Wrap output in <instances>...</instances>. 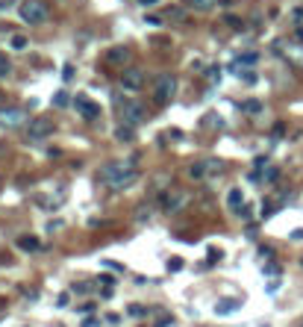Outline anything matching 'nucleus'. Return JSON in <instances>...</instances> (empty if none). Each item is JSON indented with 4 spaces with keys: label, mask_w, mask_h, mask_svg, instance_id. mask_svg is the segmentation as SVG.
<instances>
[{
    "label": "nucleus",
    "mask_w": 303,
    "mask_h": 327,
    "mask_svg": "<svg viewBox=\"0 0 303 327\" xmlns=\"http://www.w3.org/2000/svg\"><path fill=\"white\" fill-rule=\"evenodd\" d=\"M224 159H197L189 165V177L194 183H203V180H215L218 174H224Z\"/></svg>",
    "instance_id": "2"
},
{
    "label": "nucleus",
    "mask_w": 303,
    "mask_h": 327,
    "mask_svg": "<svg viewBox=\"0 0 303 327\" xmlns=\"http://www.w3.org/2000/svg\"><path fill=\"white\" fill-rule=\"evenodd\" d=\"M12 47H15V50H24V47H27V38H24V35H12Z\"/></svg>",
    "instance_id": "22"
},
{
    "label": "nucleus",
    "mask_w": 303,
    "mask_h": 327,
    "mask_svg": "<svg viewBox=\"0 0 303 327\" xmlns=\"http://www.w3.org/2000/svg\"><path fill=\"white\" fill-rule=\"evenodd\" d=\"M53 103H56V106H68V91H56V94H53Z\"/></svg>",
    "instance_id": "21"
},
{
    "label": "nucleus",
    "mask_w": 303,
    "mask_h": 327,
    "mask_svg": "<svg viewBox=\"0 0 303 327\" xmlns=\"http://www.w3.org/2000/svg\"><path fill=\"white\" fill-rule=\"evenodd\" d=\"M97 177H100L103 186L121 192V189H127V186L136 180V165H133V162H106V165L97 171Z\"/></svg>",
    "instance_id": "1"
},
{
    "label": "nucleus",
    "mask_w": 303,
    "mask_h": 327,
    "mask_svg": "<svg viewBox=\"0 0 303 327\" xmlns=\"http://www.w3.org/2000/svg\"><path fill=\"white\" fill-rule=\"evenodd\" d=\"M62 77H65V80H71V77H74V68H71V65H65V71H62Z\"/></svg>",
    "instance_id": "27"
},
{
    "label": "nucleus",
    "mask_w": 303,
    "mask_h": 327,
    "mask_svg": "<svg viewBox=\"0 0 303 327\" xmlns=\"http://www.w3.org/2000/svg\"><path fill=\"white\" fill-rule=\"evenodd\" d=\"M0 121H3V124H21V121H24V112H21V109H0Z\"/></svg>",
    "instance_id": "12"
},
{
    "label": "nucleus",
    "mask_w": 303,
    "mask_h": 327,
    "mask_svg": "<svg viewBox=\"0 0 303 327\" xmlns=\"http://www.w3.org/2000/svg\"><path fill=\"white\" fill-rule=\"evenodd\" d=\"M227 207H230L233 212H242V209H245V192H242L239 186H233V189L227 192Z\"/></svg>",
    "instance_id": "10"
},
{
    "label": "nucleus",
    "mask_w": 303,
    "mask_h": 327,
    "mask_svg": "<svg viewBox=\"0 0 303 327\" xmlns=\"http://www.w3.org/2000/svg\"><path fill=\"white\" fill-rule=\"evenodd\" d=\"M83 327H97V319H85V322H83Z\"/></svg>",
    "instance_id": "29"
},
{
    "label": "nucleus",
    "mask_w": 303,
    "mask_h": 327,
    "mask_svg": "<svg viewBox=\"0 0 303 327\" xmlns=\"http://www.w3.org/2000/svg\"><path fill=\"white\" fill-rule=\"evenodd\" d=\"M268 165V156H256V168H265Z\"/></svg>",
    "instance_id": "28"
},
{
    "label": "nucleus",
    "mask_w": 303,
    "mask_h": 327,
    "mask_svg": "<svg viewBox=\"0 0 303 327\" xmlns=\"http://www.w3.org/2000/svg\"><path fill=\"white\" fill-rule=\"evenodd\" d=\"M115 139H118V142H133V139H136V133L130 130V124H121V127H118V133H115Z\"/></svg>",
    "instance_id": "17"
},
{
    "label": "nucleus",
    "mask_w": 303,
    "mask_h": 327,
    "mask_svg": "<svg viewBox=\"0 0 303 327\" xmlns=\"http://www.w3.org/2000/svg\"><path fill=\"white\" fill-rule=\"evenodd\" d=\"M259 109H262L259 100H248V103H242V112H248V115H256Z\"/></svg>",
    "instance_id": "18"
},
{
    "label": "nucleus",
    "mask_w": 303,
    "mask_h": 327,
    "mask_svg": "<svg viewBox=\"0 0 303 327\" xmlns=\"http://www.w3.org/2000/svg\"><path fill=\"white\" fill-rule=\"evenodd\" d=\"M18 248H21V251H38V239H35V236H21V239H18Z\"/></svg>",
    "instance_id": "16"
},
{
    "label": "nucleus",
    "mask_w": 303,
    "mask_h": 327,
    "mask_svg": "<svg viewBox=\"0 0 303 327\" xmlns=\"http://www.w3.org/2000/svg\"><path fill=\"white\" fill-rule=\"evenodd\" d=\"M189 6H192L194 12H209V9L218 6V0H189Z\"/></svg>",
    "instance_id": "15"
},
{
    "label": "nucleus",
    "mask_w": 303,
    "mask_h": 327,
    "mask_svg": "<svg viewBox=\"0 0 303 327\" xmlns=\"http://www.w3.org/2000/svg\"><path fill=\"white\" fill-rule=\"evenodd\" d=\"M186 204H189V195H186V192H174V195L168 192V195L162 198V207H165V212H180Z\"/></svg>",
    "instance_id": "8"
},
{
    "label": "nucleus",
    "mask_w": 303,
    "mask_h": 327,
    "mask_svg": "<svg viewBox=\"0 0 303 327\" xmlns=\"http://www.w3.org/2000/svg\"><path fill=\"white\" fill-rule=\"evenodd\" d=\"M18 15H21L24 24L35 27V24H44V21H47V6H44L41 0H24V3L18 6Z\"/></svg>",
    "instance_id": "3"
},
{
    "label": "nucleus",
    "mask_w": 303,
    "mask_h": 327,
    "mask_svg": "<svg viewBox=\"0 0 303 327\" xmlns=\"http://www.w3.org/2000/svg\"><path fill=\"white\" fill-rule=\"evenodd\" d=\"M106 59H109L112 65H127V59H130V50H127V47H112V50L106 53Z\"/></svg>",
    "instance_id": "11"
},
{
    "label": "nucleus",
    "mask_w": 303,
    "mask_h": 327,
    "mask_svg": "<svg viewBox=\"0 0 303 327\" xmlns=\"http://www.w3.org/2000/svg\"><path fill=\"white\" fill-rule=\"evenodd\" d=\"M77 112H80L85 121L100 118V106H97V103H91V100H85V97H77Z\"/></svg>",
    "instance_id": "9"
},
{
    "label": "nucleus",
    "mask_w": 303,
    "mask_h": 327,
    "mask_svg": "<svg viewBox=\"0 0 303 327\" xmlns=\"http://www.w3.org/2000/svg\"><path fill=\"white\" fill-rule=\"evenodd\" d=\"M127 313H130V316H144V307H138V304H133V307H130Z\"/></svg>",
    "instance_id": "26"
},
{
    "label": "nucleus",
    "mask_w": 303,
    "mask_h": 327,
    "mask_svg": "<svg viewBox=\"0 0 303 327\" xmlns=\"http://www.w3.org/2000/svg\"><path fill=\"white\" fill-rule=\"evenodd\" d=\"M0 106H3V91H0Z\"/></svg>",
    "instance_id": "31"
},
{
    "label": "nucleus",
    "mask_w": 303,
    "mask_h": 327,
    "mask_svg": "<svg viewBox=\"0 0 303 327\" xmlns=\"http://www.w3.org/2000/svg\"><path fill=\"white\" fill-rule=\"evenodd\" d=\"M256 62H259V56H256L253 50H248V53H242V56L236 59V68H242V65H245V68H253Z\"/></svg>",
    "instance_id": "14"
},
{
    "label": "nucleus",
    "mask_w": 303,
    "mask_h": 327,
    "mask_svg": "<svg viewBox=\"0 0 303 327\" xmlns=\"http://www.w3.org/2000/svg\"><path fill=\"white\" fill-rule=\"evenodd\" d=\"M50 130H53V121H50V118H32L29 127H27V136H29L32 142H38V139L50 136Z\"/></svg>",
    "instance_id": "6"
},
{
    "label": "nucleus",
    "mask_w": 303,
    "mask_h": 327,
    "mask_svg": "<svg viewBox=\"0 0 303 327\" xmlns=\"http://www.w3.org/2000/svg\"><path fill=\"white\" fill-rule=\"evenodd\" d=\"M118 112H121V121L130 124V127L138 124V121H144V109H141V103H136V100H124Z\"/></svg>",
    "instance_id": "5"
},
{
    "label": "nucleus",
    "mask_w": 303,
    "mask_h": 327,
    "mask_svg": "<svg viewBox=\"0 0 303 327\" xmlns=\"http://www.w3.org/2000/svg\"><path fill=\"white\" fill-rule=\"evenodd\" d=\"M174 91H177V80H174V74H159L156 83H153V100H156L159 106H165V103H171Z\"/></svg>",
    "instance_id": "4"
},
{
    "label": "nucleus",
    "mask_w": 303,
    "mask_h": 327,
    "mask_svg": "<svg viewBox=\"0 0 303 327\" xmlns=\"http://www.w3.org/2000/svg\"><path fill=\"white\" fill-rule=\"evenodd\" d=\"M168 18H174V21H186V12H183L180 6H174V9H168Z\"/></svg>",
    "instance_id": "20"
},
{
    "label": "nucleus",
    "mask_w": 303,
    "mask_h": 327,
    "mask_svg": "<svg viewBox=\"0 0 303 327\" xmlns=\"http://www.w3.org/2000/svg\"><path fill=\"white\" fill-rule=\"evenodd\" d=\"M141 6H156V0H138Z\"/></svg>",
    "instance_id": "30"
},
{
    "label": "nucleus",
    "mask_w": 303,
    "mask_h": 327,
    "mask_svg": "<svg viewBox=\"0 0 303 327\" xmlns=\"http://www.w3.org/2000/svg\"><path fill=\"white\" fill-rule=\"evenodd\" d=\"M121 86L130 89V91H138V89L144 86V71H138V68H124V74H121Z\"/></svg>",
    "instance_id": "7"
},
{
    "label": "nucleus",
    "mask_w": 303,
    "mask_h": 327,
    "mask_svg": "<svg viewBox=\"0 0 303 327\" xmlns=\"http://www.w3.org/2000/svg\"><path fill=\"white\" fill-rule=\"evenodd\" d=\"M150 207H138V212H136V224H144V221H150Z\"/></svg>",
    "instance_id": "19"
},
{
    "label": "nucleus",
    "mask_w": 303,
    "mask_h": 327,
    "mask_svg": "<svg viewBox=\"0 0 303 327\" xmlns=\"http://www.w3.org/2000/svg\"><path fill=\"white\" fill-rule=\"evenodd\" d=\"M262 274H268V277H277V274H280V266H268Z\"/></svg>",
    "instance_id": "25"
},
{
    "label": "nucleus",
    "mask_w": 303,
    "mask_h": 327,
    "mask_svg": "<svg viewBox=\"0 0 303 327\" xmlns=\"http://www.w3.org/2000/svg\"><path fill=\"white\" fill-rule=\"evenodd\" d=\"M239 304H242L239 298H227V301H218V304H215V313H218V316H227V313L239 310Z\"/></svg>",
    "instance_id": "13"
},
{
    "label": "nucleus",
    "mask_w": 303,
    "mask_h": 327,
    "mask_svg": "<svg viewBox=\"0 0 303 327\" xmlns=\"http://www.w3.org/2000/svg\"><path fill=\"white\" fill-rule=\"evenodd\" d=\"M9 71H12V65H9V59H6V56L0 53V77H6Z\"/></svg>",
    "instance_id": "23"
},
{
    "label": "nucleus",
    "mask_w": 303,
    "mask_h": 327,
    "mask_svg": "<svg viewBox=\"0 0 303 327\" xmlns=\"http://www.w3.org/2000/svg\"><path fill=\"white\" fill-rule=\"evenodd\" d=\"M277 174H280L277 168H268V171H265V180H268V183H274V180H277Z\"/></svg>",
    "instance_id": "24"
}]
</instances>
